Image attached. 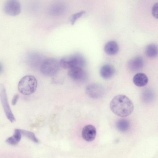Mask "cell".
Instances as JSON below:
<instances>
[{"label": "cell", "instance_id": "cell-1", "mask_svg": "<svg viewBox=\"0 0 158 158\" xmlns=\"http://www.w3.org/2000/svg\"><path fill=\"white\" fill-rule=\"evenodd\" d=\"M110 107L114 114L121 117L129 116L134 108L132 101L127 97L123 94L115 96L110 101Z\"/></svg>", "mask_w": 158, "mask_h": 158}, {"label": "cell", "instance_id": "cell-2", "mask_svg": "<svg viewBox=\"0 0 158 158\" xmlns=\"http://www.w3.org/2000/svg\"><path fill=\"white\" fill-rule=\"evenodd\" d=\"M37 85V82L35 77L26 75L22 78L18 85L19 91L24 95H29L34 93Z\"/></svg>", "mask_w": 158, "mask_h": 158}, {"label": "cell", "instance_id": "cell-3", "mask_svg": "<svg viewBox=\"0 0 158 158\" xmlns=\"http://www.w3.org/2000/svg\"><path fill=\"white\" fill-rule=\"evenodd\" d=\"M59 62L62 68L70 69L75 67L82 68L85 64V61L82 55L77 53L64 57Z\"/></svg>", "mask_w": 158, "mask_h": 158}, {"label": "cell", "instance_id": "cell-4", "mask_svg": "<svg viewBox=\"0 0 158 158\" xmlns=\"http://www.w3.org/2000/svg\"><path fill=\"white\" fill-rule=\"evenodd\" d=\"M60 62L54 58H48L44 60L42 63L40 70L44 75L51 76L56 74L58 71Z\"/></svg>", "mask_w": 158, "mask_h": 158}, {"label": "cell", "instance_id": "cell-5", "mask_svg": "<svg viewBox=\"0 0 158 158\" xmlns=\"http://www.w3.org/2000/svg\"><path fill=\"white\" fill-rule=\"evenodd\" d=\"M87 95L93 99H98L102 97L105 93L104 87L101 84L92 83L89 84L85 89Z\"/></svg>", "mask_w": 158, "mask_h": 158}, {"label": "cell", "instance_id": "cell-6", "mask_svg": "<svg viewBox=\"0 0 158 158\" xmlns=\"http://www.w3.org/2000/svg\"><path fill=\"white\" fill-rule=\"evenodd\" d=\"M0 94L1 102L6 115L8 120L11 123H13L15 121V118L8 103L5 88L2 85H0Z\"/></svg>", "mask_w": 158, "mask_h": 158}, {"label": "cell", "instance_id": "cell-7", "mask_svg": "<svg viewBox=\"0 0 158 158\" xmlns=\"http://www.w3.org/2000/svg\"><path fill=\"white\" fill-rule=\"evenodd\" d=\"M3 10L4 12L8 15L11 16H16L20 12V4L17 0H7L4 5Z\"/></svg>", "mask_w": 158, "mask_h": 158}, {"label": "cell", "instance_id": "cell-8", "mask_svg": "<svg viewBox=\"0 0 158 158\" xmlns=\"http://www.w3.org/2000/svg\"><path fill=\"white\" fill-rule=\"evenodd\" d=\"M68 74L71 78L77 81H84L87 78V73L82 68L75 67L70 69Z\"/></svg>", "mask_w": 158, "mask_h": 158}, {"label": "cell", "instance_id": "cell-9", "mask_svg": "<svg viewBox=\"0 0 158 158\" xmlns=\"http://www.w3.org/2000/svg\"><path fill=\"white\" fill-rule=\"evenodd\" d=\"M96 130L95 127L91 124L85 126L83 128L81 135L83 138L88 142H91L95 138Z\"/></svg>", "mask_w": 158, "mask_h": 158}, {"label": "cell", "instance_id": "cell-10", "mask_svg": "<svg viewBox=\"0 0 158 158\" xmlns=\"http://www.w3.org/2000/svg\"><path fill=\"white\" fill-rule=\"evenodd\" d=\"M144 61L143 58L138 56L130 60L127 63L128 69L131 71H137L142 69Z\"/></svg>", "mask_w": 158, "mask_h": 158}, {"label": "cell", "instance_id": "cell-11", "mask_svg": "<svg viewBox=\"0 0 158 158\" xmlns=\"http://www.w3.org/2000/svg\"><path fill=\"white\" fill-rule=\"evenodd\" d=\"M115 72L114 68L109 64L103 65L101 67L100 70L101 76L105 79L111 78L114 75Z\"/></svg>", "mask_w": 158, "mask_h": 158}, {"label": "cell", "instance_id": "cell-12", "mask_svg": "<svg viewBox=\"0 0 158 158\" xmlns=\"http://www.w3.org/2000/svg\"><path fill=\"white\" fill-rule=\"evenodd\" d=\"M133 81L134 84L139 87H143L146 85L148 82V78L144 73H139L134 76Z\"/></svg>", "mask_w": 158, "mask_h": 158}, {"label": "cell", "instance_id": "cell-13", "mask_svg": "<svg viewBox=\"0 0 158 158\" xmlns=\"http://www.w3.org/2000/svg\"><path fill=\"white\" fill-rule=\"evenodd\" d=\"M119 46L117 43L114 41L107 42L104 46L105 52L107 54L113 55L117 54L119 51Z\"/></svg>", "mask_w": 158, "mask_h": 158}, {"label": "cell", "instance_id": "cell-14", "mask_svg": "<svg viewBox=\"0 0 158 158\" xmlns=\"http://www.w3.org/2000/svg\"><path fill=\"white\" fill-rule=\"evenodd\" d=\"M22 135L21 129H15L13 135L7 138L6 142L9 144L16 145L20 140Z\"/></svg>", "mask_w": 158, "mask_h": 158}, {"label": "cell", "instance_id": "cell-15", "mask_svg": "<svg viewBox=\"0 0 158 158\" xmlns=\"http://www.w3.org/2000/svg\"><path fill=\"white\" fill-rule=\"evenodd\" d=\"M145 53L147 56L150 58H153L158 55V46L155 44L148 45L145 49Z\"/></svg>", "mask_w": 158, "mask_h": 158}, {"label": "cell", "instance_id": "cell-16", "mask_svg": "<svg viewBox=\"0 0 158 158\" xmlns=\"http://www.w3.org/2000/svg\"><path fill=\"white\" fill-rule=\"evenodd\" d=\"M116 126L117 129L119 131L125 132L129 129L130 124L129 121L127 119L121 118L117 121Z\"/></svg>", "mask_w": 158, "mask_h": 158}, {"label": "cell", "instance_id": "cell-17", "mask_svg": "<svg viewBox=\"0 0 158 158\" xmlns=\"http://www.w3.org/2000/svg\"><path fill=\"white\" fill-rule=\"evenodd\" d=\"M22 134L25 136L29 139L36 143H38L39 140L36 137L35 135L33 132L24 130H21Z\"/></svg>", "mask_w": 158, "mask_h": 158}, {"label": "cell", "instance_id": "cell-18", "mask_svg": "<svg viewBox=\"0 0 158 158\" xmlns=\"http://www.w3.org/2000/svg\"><path fill=\"white\" fill-rule=\"evenodd\" d=\"M85 11H82L73 14L71 19V23L72 25H73L77 19L81 17L85 13Z\"/></svg>", "mask_w": 158, "mask_h": 158}, {"label": "cell", "instance_id": "cell-19", "mask_svg": "<svg viewBox=\"0 0 158 158\" xmlns=\"http://www.w3.org/2000/svg\"><path fill=\"white\" fill-rule=\"evenodd\" d=\"M152 14L154 17L158 19V2L153 5L152 9Z\"/></svg>", "mask_w": 158, "mask_h": 158}, {"label": "cell", "instance_id": "cell-20", "mask_svg": "<svg viewBox=\"0 0 158 158\" xmlns=\"http://www.w3.org/2000/svg\"><path fill=\"white\" fill-rule=\"evenodd\" d=\"M19 95L18 94H16L13 96L11 102L13 105H15L16 104Z\"/></svg>", "mask_w": 158, "mask_h": 158}]
</instances>
